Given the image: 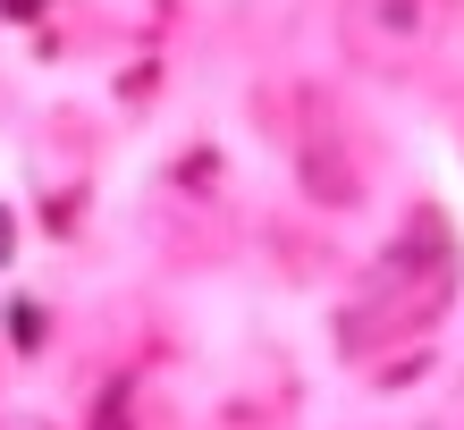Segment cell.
<instances>
[{
  "mask_svg": "<svg viewBox=\"0 0 464 430\" xmlns=\"http://www.w3.org/2000/svg\"><path fill=\"white\" fill-rule=\"evenodd\" d=\"M440 295H448V236L430 228V220H414L389 253H380L363 304L346 312V338H354V346H380V338L430 320V312H440Z\"/></svg>",
  "mask_w": 464,
  "mask_h": 430,
  "instance_id": "6da1fadb",
  "label": "cell"
},
{
  "mask_svg": "<svg viewBox=\"0 0 464 430\" xmlns=\"http://www.w3.org/2000/svg\"><path fill=\"white\" fill-rule=\"evenodd\" d=\"M440 25V0H354V34L372 51H422Z\"/></svg>",
  "mask_w": 464,
  "mask_h": 430,
  "instance_id": "7a4b0ae2",
  "label": "cell"
},
{
  "mask_svg": "<svg viewBox=\"0 0 464 430\" xmlns=\"http://www.w3.org/2000/svg\"><path fill=\"white\" fill-rule=\"evenodd\" d=\"M9 245H17V228H9V211H0V262H9Z\"/></svg>",
  "mask_w": 464,
  "mask_h": 430,
  "instance_id": "3957f363",
  "label": "cell"
}]
</instances>
